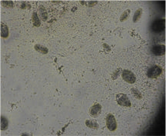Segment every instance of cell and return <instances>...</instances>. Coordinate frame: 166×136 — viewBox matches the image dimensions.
Listing matches in <instances>:
<instances>
[{
	"label": "cell",
	"instance_id": "1",
	"mask_svg": "<svg viewBox=\"0 0 166 136\" xmlns=\"http://www.w3.org/2000/svg\"><path fill=\"white\" fill-rule=\"evenodd\" d=\"M116 100L117 104L121 106L130 107L131 106V101L129 99L128 95L125 94L120 93L116 95Z\"/></svg>",
	"mask_w": 166,
	"mask_h": 136
},
{
	"label": "cell",
	"instance_id": "2",
	"mask_svg": "<svg viewBox=\"0 0 166 136\" xmlns=\"http://www.w3.org/2000/svg\"><path fill=\"white\" fill-rule=\"evenodd\" d=\"M163 69L159 65H154L147 71V76L152 79L158 78L162 73Z\"/></svg>",
	"mask_w": 166,
	"mask_h": 136
},
{
	"label": "cell",
	"instance_id": "3",
	"mask_svg": "<svg viewBox=\"0 0 166 136\" xmlns=\"http://www.w3.org/2000/svg\"><path fill=\"white\" fill-rule=\"evenodd\" d=\"M106 126L109 130L110 131H115L117 129V122L115 117L113 114L109 113L106 117Z\"/></svg>",
	"mask_w": 166,
	"mask_h": 136
},
{
	"label": "cell",
	"instance_id": "4",
	"mask_svg": "<svg viewBox=\"0 0 166 136\" xmlns=\"http://www.w3.org/2000/svg\"><path fill=\"white\" fill-rule=\"evenodd\" d=\"M122 78L125 82L129 84H133L136 82V77L134 73L128 69H124L123 71Z\"/></svg>",
	"mask_w": 166,
	"mask_h": 136
},
{
	"label": "cell",
	"instance_id": "5",
	"mask_svg": "<svg viewBox=\"0 0 166 136\" xmlns=\"http://www.w3.org/2000/svg\"><path fill=\"white\" fill-rule=\"evenodd\" d=\"M165 21L162 19L157 20L153 23L152 28L153 31L156 33H159L165 29Z\"/></svg>",
	"mask_w": 166,
	"mask_h": 136
},
{
	"label": "cell",
	"instance_id": "6",
	"mask_svg": "<svg viewBox=\"0 0 166 136\" xmlns=\"http://www.w3.org/2000/svg\"><path fill=\"white\" fill-rule=\"evenodd\" d=\"M152 52L156 56H162L166 53V46L164 45L154 46L152 49Z\"/></svg>",
	"mask_w": 166,
	"mask_h": 136
},
{
	"label": "cell",
	"instance_id": "7",
	"mask_svg": "<svg viewBox=\"0 0 166 136\" xmlns=\"http://www.w3.org/2000/svg\"><path fill=\"white\" fill-rule=\"evenodd\" d=\"M101 106L99 104H96L91 107L90 110L91 116L93 117H97L101 113Z\"/></svg>",
	"mask_w": 166,
	"mask_h": 136
},
{
	"label": "cell",
	"instance_id": "8",
	"mask_svg": "<svg viewBox=\"0 0 166 136\" xmlns=\"http://www.w3.org/2000/svg\"><path fill=\"white\" fill-rule=\"evenodd\" d=\"M9 35L8 27L4 23H1V36L3 39L8 38Z\"/></svg>",
	"mask_w": 166,
	"mask_h": 136
},
{
	"label": "cell",
	"instance_id": "9",
	"mask_svg": "<svg viewBox=\"0 0 166 136\" xmlns=\"http://www.w3.org/2000/svg\"><path fill=\"white\" fill-rule=\"evenodd\" d=\"M39 16L41 19L43 21H45L48 18V13L45 7L42 5L40 6L39 7Z\"/></svg>",
	"mask_w": 166,
	"mask_h": 136
},
{
	"label": "cell",
	"instance_id": "10",
	"mask_svg": "<svg viewBox=\"0 0 166 136\" xmlns=\"http://www.w3.org/2000/svg\"><path fill=\"white\" fill-rule=\"evenodd\" d=\"M85 125L87 127H88L90 129H99V126L98 122L95 120H87L85 121Z\"/></svg>",
	"mask_w": 166,
	"mask_h": 136
},
{
	"label": "cell",
	"instance_id": "11",
	"mask_svg": "<svg viewBox=\"0 0 166 136\" xmlns=\"http://www.w3.org/2000/svg\"><path fill=\"white\" fill-rule=\"evenodd\" d=\"M142 13H143V10L142 8H138L136 11L135 12V14L133 17V21L134 23L137 22L141 19Z\"/></svg>",
	"mask_w": 166,
	"mask_h": 136
},
{
	"label": "cell",
	"instance_id": "12",
	"mask_svg": "<svg viewBox=\"0 0 166 136\" xmlns=\"http://www.w3.org/2000/svg\"><path fill=\"white\" fill-rule=\"evenodd\" d=\"M34 49L40 53L43 54H47L48 53V49L44 46L41 45L39 44H36L34 46Z\"/></svg>",
	"mask_w": 166,
	"mask_h": 136
},
{
	"label": "cell",
	"instance_id": "13",
	"mask_svg": "<svg viewBox=\"0 0 166 136\" xmlns=\"http://www.w3.org/2000/svg\"><path fill=\"white\" fill-rule=\"evenodd\" d=\"M32 22L33 24L36 27H39L40 25V21L39 19L38 15L36 12H33L32 15Z\"/></svg>",
	"mask_w": 166,
	"mask_h": 136
},
{
	"label": "cell",
	"instance_id": "14",
	"mask_svg": "<svg viewBox=\"0 0 166 136\" xmlns=\"http://www.w3.org/2000/svg\"><path fill=\"white\" fill-rule=\"evenodd\" d=\"M8 120L7 119L4 117L1 116V129L2 131H5L8 128Z\"/></svg>",
	"mask_w": 166,
	"mask_h": 136
},
{
	"label": "cell",
	"instance_id": "15",
	"mask_svg": "<svg viewBox=\"0 0 166 136\" xmlns=\"http://www.w3.org/2000/svg\"><path fill=\"white\" fill-rule=\"evenodd\" d=\"M130 12H131L130 10L129 9H128L122 13V14L121 15V17H120V19L121 22H125L128 19L130 15Z\"/></svg>",
	"mask_w": 166,
	"mask_h": 136
},
{
	"label": "cell",
	"instance_id": "16",
	"mask_svg": "<svg viewBox=\"0 0 166 136\" xmlns=\"http://www.w3.org/2000/svg\"><path fill=\"white\" fill-rule=\"evenodd\" d=\"M131 91L136 98L138 99H141L142 98V97L141 93L138 91V89L134 88L131 89Z\"/></svg>",
	"mask_w": 166,
	"mask_h": 136
},
{
	"label": "cell",
	"instance_id": "17",
	"mask_svg": "<svg viewBox=\"0 0 166 136\" xmlns=\"http://www.w3.org/2000/svg\"><path fill=\"white\" fill-rule=\"evenodd\" d=\"M3 3V6L6 7H13L14 5H13V2L12 1H2Z\"/></svg>",
	"mask_w": 166,
	"mask_h": 136
}]
</instances>
